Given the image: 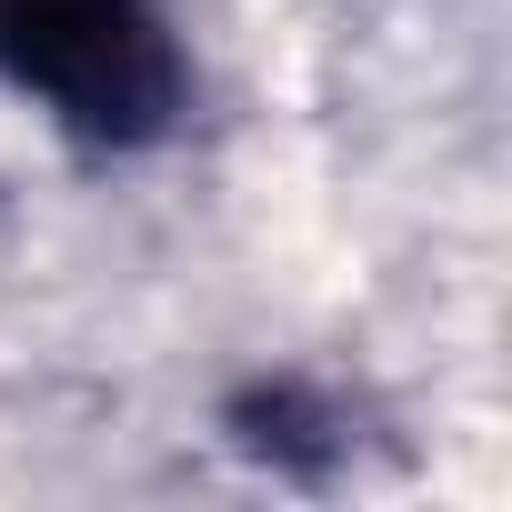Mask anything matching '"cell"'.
Returning a JSON list of instances; mask_svg holds the SVG:
<instances>
[{"label": "cell", "instance_id": "obj_1", "mask_svg": "<svg viewBox=\"0 0 512 512\" xmlns=\"http://www.w3.org/2000/svg\"><path fill=\"white\" fill-rule=\"evenodd\" d=\"M0 81L91 151H151L191 111V51L161 0H0Z\"/></svg>", "mask_w": 512, "mask_h": 512}]
</instances>
